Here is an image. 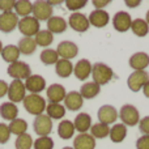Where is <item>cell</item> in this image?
Returning <instances> with one entry per match:
<instances>
[{
    "mask_svg": "<svg viewBox=\"0 0 149 149\" xmlns=\"http://www.w3.org/2000/svg\"><path fill=\"white\" fill-rule=\"evenodd\" d=\"M24 109L31 115H42L46 111V100L41 94H26L22 101Z\"/></svg>",
    "mask_w": 149,
    "mask_h": 149,
    "instance_id": "obj_1",
    "label": "cell"
},
{
    "mask_svg": "<svg viewBox=\"0 0 149 149\" xmlns=\"http://www.w3.org/2000/svg\"><path fill=\"white\" fill-rule=\"evenodd\" d=\"M92 77L93 82L101 86V85H106L111 81V79L114 77V72L105 63H95L92 67Z\"/></svg>",
    "mask_w": 149,
    "mask_h": 149,
    "instance_id": "obj_2",
    "label": "cell"
},
{
    "mask_svg": "<svg viewBox=\"0 0 149 149\" xmlns=\"http://www.w3.org/2000/svg\"><path fill=\"white\" fill-rule=\"evenodd\" d=\"M17 29L20 30V33L24 37H28V38H34L37 36L39 30H41V26H39V21L36 20L33 16H28V17H22L18 21Z\"/></svg>",
    "mask_w": 149,
    "mask_h": 149,
    "instance_id": "obj_3",
    "label": "cell"
},
{
    "mask_svg": "<svg viewBox=\"0 0 149 149\" xmlns=\"http://www.w3.org/2000/svg\"><path fill=\"white\" fill-rule=\"evenodd\" d=\"M7 73L8 76H10L13 80H26L29 76H31V70H30V65L25 62H15L12 64L8 65L7 68Z\"/></svg>",
    "mask_w": 149,
    "mask_h": 149,
    "instance_id": "obj_4",
    "label": "cell"
},
{
    "mask_svg": "<svg viewBox=\"0 0 149 149\" xmlns=\"http://www.w3.org/2000/svg\"><path fill=\"white\" fill-rule=\"evenodd\" d=\"M119 118H120L122 123L126 127L127 126L134 127L136 124H139L140 114L134 105H124V106H122L120 111H119Z\"/></svg>",
    "mask_w": 149,
    "mask_h": 149,
    "instance_id": "obj_5",
    "label": "cell"
},
{
    "mask_svg": "<svg viewBox=\"0 0 149 149\" xmlns=\"http://www.w3.org/2000/svg\"><path fill=\"white\" fill-rule=\"evenodd\" d=\"M33 17L38 21H47L52 17L54 8L46 0H37L33 3Z\"/></svg>",
    "mask_w": 149,
    "mask_h": 149,
    "instance_id": "obj_6",
    "label": "cell"
},
{
    "mask_svg": "<svg viewBox=\"0 0 149 149\" xmlns=\"http://www.w3.org/2000/svg\"><path fill=\"white\" fill-rule=\"evenodd\" d=\"M8 98L9 102L17 103V102H22L24 98L26 97V88L25 84L20 80H13L9 85H8Z\"/></svg>",
    "mask_w": 149,
    "mask_h": 149,
    "instance_id": "obj_7",
    "label": "cell"
},
{
    "mask_svg": "<svg viewBox=\"0 0 149 149\" xmlns=\"http://www.w3.org/2000/svg\"><path fill=\"white\" fill-rule=\"evenodd\" d=\"M148 81H149V73L147 71H134L127 79V85H128L130 90L136 93L140 89H143Z\"/></svg>",
    "mask_w": 149,
    "mask_h": 149,
    "instance_id": "obj_8",
    "label": "cell"
},
{
    "mask_svg": "<svg viewBox=\"0 0 149 149\" xmlns=\"http://www.w3.org/2000/svg\"><path fill=\"white\" fill-rule=\"evenodd\" d=\"M33 128L34 132L41 136H49L52 131V120L46 115V114H42V115L36 116L33 122Z\"/></svg>",
    "mask_w": 149,
    "mask_h": 149,
    "instance_id": "obj_9",
    "label": "cell"
},
{
    "mask_svg": "<svg viewBox=\"0 0 149 149\" xmlns=\"http://www.w3.org/2000/svg\"><path fill=\"white\" fill-rule=\"evenodd\" d=\"M18 16L15 12H1L0 13V31L3 33H12L18 25Z\"/></svg>",
    "mask_w": 149,
    "mask_h": 149,
    "instance_id": "obj_10",
    "label": "cell"
},
{
    "mask_svg": "<svg viewBox=\"0 0 149 149\" xmlns=\"http://www.w3.org/2000/svg\"><path fill=\"white\" fill-rule=\"evenodd\" d=\"M131 24H132V17L126 10H119L113 17V26L119 33H124V31L130 30Z\"/></svg>",
    "mask_w": 149,
    "mask_h": 149,
    "instance_id": "obj_11",
    "label": "cell"
},
{
    "mask_svg": "<svg viewBox=\"0 0 149 149\" xmlns=\"http://www.w3.org/2000/svg\"><path fill=\"white\" fill-rule=\"evenodd\" d=\"M97 116H98L100 123L110 126V124H114L116 120H118L119 114H118V111H116V109L114 107V106L103 105V106H101L100 110H98Z\"/></svg>",
    "mask_w": 149,
    "mask_h": 149,
    "instance_id": "obj_12",
    "label": "cell"
},
{
    "mask_svg": "<svg viewBox=\"0 0 149 149\" xmlns=\"http://www.w3.org/2000/svg\"><path fill=\"white\" fill-rule=\"evenodd\" d=\"M68 25L77 33H84V31H86L89 29L90 24L85 15H82L80 12H73L68 18Z\"/></svg>",
    "mask_w": 149,
    "mask_h": 149,
    "instance_id": "obj_13",
    "label": "cell"
},
{
    "mask_svg": "<svg viewBox=\"0 0 149 149\" xmlns=\"http://www.w3.org/2000/svg\"><path fill=\"white\" fill-rule=\"evenodd\" d=\"M56 52L60 59L71 60L77 56V54H79V47H77L76 43H73V42H71V41H63L58 45Z\"/></svg>",
    "mask_w": 149,
    "mask_h": 149,
    "instance_id": "obj_14",
    "label": "cell"
},
{
    "mask_svg": "<svg viewBox=\"0 0 149 149\" xmlns=\"http://www.w3.org/2000/svg\"><path fill=\"white\" fill-rule=\"evenodd\" d=\"M25 88L30 94H39L42 90L46 89V80L41 74H31L25 80Z\"/></svg>",
    "mask_w": 149,
    "mask_h": 149,
    "instance_id": "obj_15",
    "label": "cell"
},
{
    "mask_svg": "<svg viewBox=\"0 0 149 149\" xmlns=\"http://www.w3.org/2000/svg\"><path fill=\"white\" fill-rule=\"evenodd\" d=\"M88 20H89L90 25H93L94 28L101 29V28H105L109 24L110 16H109V13L105 9H94L90 12Z\"/></svg>",
    "mask_w": 149,
    "mask_h": 149,
    "instance_id": "obj_16",
    "label": "cell"
},
{
    "mask_svg": "<svg viewBox=\"0 0 149 149\" xmlns=\"http://www.w3.org/2000/svg\"><path fill=\"white\" fill-rule=\"evenodd\" d=\"M46 94L50 103H60L62 101H64L67 92H65V88L62 84H52L47 88Z\"/></svg>",
    "mask_w": 149,
    "mask_h": 149,
    "instance_id": "obj_17",
    "label": "cell"
},
{
    "mask_svg": "<svg viewBox=\"0 0 149 149\" xmlns=\"http://www.w3.org/2000/svg\"><path fill=\"white\" fill-rule=\"evenodd\" d=\"M92 63L88 59H81L73 65V74L77 80H88V77L92 74Z\"/></svg>",
    "mask_w": 149,
    "mask_h": 149,
    "instance_id": "obj_18",
    "label": "cell"
},
{
    "mask_svg": "<svg viewBox=\"0 0 149 149\" xmlns=\"http://www.w3.org/2000/svg\"><path fill=\"white\" fill-rule=\"evenodd\" d=\"M84 105V98L81 97L79 92H70L67 93L64 98V107L70 111H79Z\"/></svg>",
    "mask_w": 149,
    "mask_h": 149,
    "instance_id": "obj_19",
    "label": "cell"
},
{
    "mask_svg": "<svg viewBox=\"0 0 149 149\" xmlns=\"http://www.w3.org/2000/svg\"><path fill=\"white\" fill-rule=\"evenodd\" d=\"M74 130L80 134H88V131L92 127V116L86 113H80L76 115L73 120Z\"/></svg>",
    "mask_w": 149,
    "mask_h": 149,
    "instance_id": "obj_20",
    "label": "cell"
},
{
    "mask_svg": "<svg viewBox=\"0 0 149 149\" xmlns=\"http://www.w3.org/2000/svg\"><path fill=\"white\" fill-rule=\"evenodd\" d=\"M130 67L135 71H145L149 65V55L147 52H136L130 58Z\"/></svg>",
    "mask_w": 149,
    "mask_h": 149,
    "instance_id": "obj_21",
    "label": "cell"
},
{
    "mask_svg": "<svg viewBox=\"0 0 149 149\" xmlns=\"http://www.w3.org/2000/svg\"><path fill=\"white\" fill-rule=\"evenodd\" d=\"M95 139L90 134H79L73 140V149H94Z\"/></svg>",
    "mask_w": 149,
    "mask_h": 149,
    "instance_id": "obj_22",
    "label": "cell"
},
{
    "mask_svg": "<svg viewBox=\"0 0 149 149\" xmlns=\"http://www.w3.org/2000/svg\"><path fill=\"white\" fill-rule=\"evenodd\" d=\"M47 30L52 34H62L67 30V21L60 16H52L47 20Z\"/></svg>",
    "mask_w": 149,
    "mask_h": 149,
    "instance_id": "obj_23",
    "label": "cell"
},
{
    "mask_svg": "<svg viewBox=\"0 0 149 149\" xmlns=\"http://www.w3.org/2000/svg\"><path fill=\"white\" fill-rule=\"evenodd\" d=\"M18 115V107L13 102H4L0 105V116L4 120H15Z\"/></svg>",
    "mask_w": 149,
    "mask_h": 149,
    "instance_id": "obj_24",
    "label": "cell"
},
{
    "mask_svg": "<svg viewBox=\"0 0 149 149\" xmlns=\"http://www.w3.org/2000/svg\"><path fill=\"white\" fill-rule=\"evenodd\" d=\"M100 92H101L100 85H97L93 81H89V82H85V84L81 85L79 93L81 94V97L84 98V100H92V98L97 97V95L100 94Z\"/></svg>",
    "mask_w": 149,
    "mask_h": 149,
    "instance_id": "obj_25",
    "label": "cell"
},
{
    "mask_svg": "<svg viewBox=\"0 0 149 149\" xmlns=\"http://www.w3.org/2000/svg\"><path fill=\"white\" fill-rule=\"evenodd\" d=\"M55 73L62 79H67L73 73V64L71 60L59 59L55 64Z\"/></svg>",
    "mask_w": 149,
    "mask_h": 149,
    "instance_id": "obj_26",
    "label": "cell"
},
{
    "mask_svg": "<svg viewBox=\"0 0 149 149\" xmlns=\"http://www.w3.org/2000/svg\"><path fill=\"white\" fill-rule=\"evenodd\" d=\"M1 58L4 62L12 63L18 62V58H20V51H18V47L16 45H7V46L3 47V51H1Z\"/></svg>",
    "mask_w": 149,
    "mask_h": 149,
    "instance_id": "obj_27",
    "label": "cell"
},
{
    "mask_svg": "<svg viewBox=\"0 0 149 149\" xmlns=\"http://www.w3.org/2000/svg\"><path fill=\"white\" fill-rule=\"evenodd\" d=\"M109 136H110V139L113 143H116V144H118V143H122L127 136V127L124 126L123 123H115L110 128Z\"/></svg>",
    "mask_w": 149,
    "mask_h": 149,
    "instance_id": "obj_28",
    "label": "cell"
},
{
    "mask_svg": "<svg viewBox=\"0 0 149 149\" xmlns=\"http://www.w3.org/2000/svg\"><path fill=\"white\" fill-rule=\"evenodd\" d=\"M74 131H76V130H74L73 122L68 120V119L62 120L59 123V126H58V135H59V137L63 140L71 139L74 135Z\"/></svg>",
    "mask_w": 149,
    "mask_h": 149,
    "instance_id": "obj_29",
    "label": "cell"
},
{
    "mask_svg": "<svg viewBox=\"0 0 149 149\" xmlns=\"http://www.w3.org/2000/svg\"><path fill=\"white\" fill-rule=\"evenodd\" d=\"M18 51L22 55H31L34 54V51L37 50V43L34 41V38H28V37H24L18 41L17 43Z\"/></svg>",
    "mask_w": 149,
    "mask_h": 149,
    "instance_id": "obj_30",
    "label": "cell"
},
{
    "mask_svg": "<svg viewBox=\"0 0 149 149\" xmlns=\"http://www.w3.org/2000/svg\"><path fill=\"white\" fill-rule=\"evenodd\" d=\"M46 115L50 119H62L65 115V107L62 103H49L46 105Z\"/></svg>",
    "mask_w": 149,
    "mask_h": 149,
    "instance_id": "obj_31",
    "label": "cell"
},
{
    "mask_svg": "<svg viewBox=\"0 0 149 149\" xmlns=\"http://www.w3.org/2000/svg\"><path fill=\"white\" fill-rule=\"evenodd\" d=\"M31 12H33V3L29 0H17L15 3V13L21 18L30 16Z\"/></svg>",
    "mask_w": 149,
    "mask_h": 149,
    "instance_id": "obj_32",
    "label": "cell"
},
{
    "mask_svg": "<svg viewBox=\"0 0 149 149\" xmlns=\"http://www.w3.org/2000/svg\"><path fill=\"white\" fill-rule=\"evenodd\" d=\"M131 30L135 36L145 37L149 33V25L147 24V21L143 20V18H135V20H132Z\"/></svg>",
    "mask_w": 149,
    "mask_h": 149,
    "instance_id": "obj_33",
    "label": "cell"
},
{
    "mask_svg": "<svg viewBox=\"0 0 149 149\" xmlns=\"http://www.w3.org/2000/svg\"><path fill=\"white\" fill-rule=\"evenodd\" d=\"M8 127H9L10 134L16 135V136L26 134V131H28V123H26V120L22 118H16L15 120L9 122V126Z\"/></svg>",
    "mask_w": 149,
    "mask_h": 149,
    "instance_id": "obj_34",
    "label": "cell"
},
{
    "mask_svg": "<svg viewBox=\"0 0 149 149\" xmlns=\"http://www.w3.org/2000/svg\"><path fill=\"white\" fill-rule=\"evenodd\" d=\"M34 41H36L37 46L41 47H49L50 45L54 42V34L50 33L49 30H39L37 33V36L34 37Z\"/></svg>",
    "mask_w": 149,
    "mask_h": 149,
    "instance_id": "obj_35",
    "label": "cell"
},
{
    "mask_svg": "<svg viewBox=\"0 0 149 149\" xmlns=\"http://www.w3.org/2000/svg\"><path fill=\"white\" fill-rule=\"evenodd\" d=\"M109 134H110V127L107 124L98 122L95 124H92V127H90V135L94 139H105L109 136Z\"/></svg>",
    "mask_w": 149,
    "mask_h": 149,
    "instance_id": "obj_36",
    "label": "cell"
},
{
    "mask_svg": "<svg viewBox=\"0 0 149 149\" xmlns=\"http://www.w3.org/2000/svg\"><path fill=\"white\" fill-rule=\"evenodd\" d=\"M39 59H41V62L43 63L45 65H52V64H56L60 58H59V55H58L56 50L45 49L43 51L41 52V55H39Z\"/></svg>",
    "mask_w": 149,
    "mask_h": 149,
    "instance_id": "obj_37",
    "label": "cell"
},
{
    "mask_svg": "<svg viewBox=\"0 0 149 149\" xmlns=\"http://www.w3.org/2000/svg\"><path fill=\"white\" fill-rule=\"evenodd\" d=\"M33 137L26 132V134H22L20 136L16 137L15 141V148L16 149H31L33 148Z\"/></svg>",
    "mask_w": 149,
    "mask_h": 149,
    "instance_id": "obj_38",
    "label": "cell"
},
{
    "mask_svg": "<svg viewBox=\"0 0 149 149\" xmlns=\"http://www.w3.org/2000/svg\"><path fill=\"white\" fill-rule=\"evenodd\" d=\"M34 149H54V140L50 136H41L33 143Z\"/></svg>",
    "mask_w": 149,
    "mask_h": 149,
    "instance_id": "obj_39",
    "label": "cell"
},
{
    "mask_svg": "<svg viewBox=\"0 0 149 149\" xmlns=\"http://www.w3.org/2000/svg\"><path fill=\"white\" fill-rule=\"evenodd\" d=\"M86 0H67L65 1V5L70 10H73V12H77L79 9L84 8L86 5Z\"/></svg>",
    "mask_w": 149,
    "mask_h": 149,
    "instance_id": "obj_40",
    "label": "cell"
},
{
    "mask_svg": "<svg viewBox=\"0 0 149 149\" xmlns=\"http://www.w3.org/2000/svg\"><path fill=\"white\" fill-rule=\"evenodd\" d=\"M10 131L8 124L5 123H0V144H5V143L9 141L10 139Z\"/></svg>",
    "mask_w": 149,
    "mask_h": 149,
    "instance_id": "obj_41",
    "label": "cell"
},
{
    "mask_svg": "<svg viewBox=\"0 0 149 149\" xmlns=\"http://www.w3.org/2000/svg\"><path fill=\"white\" fill-rule=\"evenodd\" d=\"M15 0H0V10L1 12H12L15 9Z\"/></svg>",
    "mask_w": 149,
    "mask_h": 149,
    "instance_id": "obj_42",
    "label": "cell"
},
{
    "mask_svg": "<svg viewBox=\"0 0 149 149\" xmlns=\"http://www.w3.org/2000/svg\"><path fill=\"white\" fill-rule=\"evenodd\" d=\"M136 149H149V136L143 135L136 140Z\"/></svg>",
    "mask_w": 149,
    "mask_h": 149,
    "instance_id": "obj_43",
    "label": "cell"
},
{
    "mask_svg": "<svg viewBox=\"0 0 149 149\" xmlns=\"http://www.w3.org/2000/svg\"><path fill=\"white\" fill-rule=\"evenodd\" d=\"M139 128H140V132H143L144 135H148L149 136V115L144 116L143 119H140Z\"/></svg>",
    "mask_w": 149,
    "mask_h": 149,
    "instance_id": "obj_44",
    "label": "cell"
},
{
    "mask_svg": "<svg viewBox=\"0 0 149 149\" xmlns=\"http://www.w3.org/2000/svg\"><path fill=\"white\" fill-rule=\"evenodd\" d=\"M110 0H93V5L95 7V9H103V7L110 4Z\"/></svg>",
    "mask_w": 149,
    "mask_h": 149,
    "instance_id": "obj_45",
    "label": "cell"
},
{
    "mask_svg": "<svg viewBox=\"0 0 149 149\" xmlns=\"http://www.w3.org/2000/svg\"><path fill=\"white\" fill-rule=\"evenodd\" d=\"M8 94V84L4 80H0V98L5 97Z\"/></svg>",
    "mask_w": 149,
    "mask_h": 149,
    "instance_id": "obj_46",
    "label": "cell"
},
{
    "mask_svg": "<svg viewBox=\"0 0 149 149\" xmlns=\"http://www.w3.org/2000/svg\"><path fill=\"white\" fill-rule=\"evenodd\" d=\"M141 4L140 0H126V5H128L130 8H136Z\"/></svg>",
    "mask_w": 149,
    "mask_h": 149,
    "instance_id": "obj_47",
    "label": "cell"
},
{
    "mask_svg": "<svg viewBox=\"0 0 149 149\" xmlns=\"http://www.w3.org/2000/svg\"><path fill=\"white\" fill-rule=\"evenodd\" d=\"M143 93H144V95L147 98H149V81L147 82V84L144 85V88H143Z\"/></svg>",
    "mask_w": 149,
    "mask_h": 149,
    "instance_id": "obj_48",
    "label": "cell"
},
{
    "mask_svg": "<svg viewBox=\"0 0 149 149\" xmlns=\"http://www.w3.org/2000/svg\"><path fill=\"white\" fill-rule=\"evenodd\" d=\"M50 3V5L51 7H54V5H59V4H62V1L60 0H58V1H49Z\"/></svg>",
    "mask_w": 149,
    "mask_h": 149,
    "instance_id": "obj_49",
    "label": "cell"
},
{
    "mask_svg": "<svg viewBox=\"0 0 149 149\" xmlns=\"http://www.w3.org/2000/svg\"><path fill=\"white\" fill-rule=\"evenodd\" d=\"M145 21H147V24L149 25V9H148V12H147V16H145Z\"/></svg>",
    "mask_w": 149,
    "mask_h": 149,
    "instance_id": "obj_50",
    "label": "cell"
},
{
    "mask_svg": "<svg viewBox=\"0 0 149 149\" xmlns=\"http://www.w3.org/2000/svg\"><path fill=\"white\" fill-rule=\"evenodd\" d=\"M3 47H4V46H3L1 41H0V54H1V51H3Z\"/></svg>",
    "mask_w": 149,
    "mask_h": 149,
    "instance_id": "obj_51",
    "label": "cell"
},
{
    "mask_svg": "<svg viewBox=\"0 0 149 149\" xmlns=\"http://www.w3.org/2000/svg\"><path fill=\"white\" fill-rule=\"evenodd\" d=\"M63 149H73V147H64Z\"/></svg>",
    "mask_w": 149,
    "mask_h": 149,
    "instance_id": "obj_52",
    "label": "cell"
}]
</instances>
